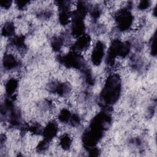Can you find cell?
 I'll use <instances>...</instances> for the list:
<instances>
[{
  "instance_id": "2",
  "label": "cell",
  "mask_w": 157,
  "mask_h": 157,
  "mask_svg": "<svg viewBox=\"0 0 157 157\" xmlns=\"http://www.w3.org/2000/svg\"><path fill=\"white\" fill-rule=\"evenodd\" d=\"M113 20L117 30L122 33L130 29L134 23L132 13L126 7L117 10L113 15Z\"/></svg>"
},
{
  "instance_id": "9",
  "label": "cell",
  "mask_w": 157,
  "mask_h": 157,
  "mask_svg": "<svg viewBox=\"0 0 157 157\" xmlns=\"http://www.w3.org/2000/svg\"><path fill=\"white\" fill-rule=\"evenodd\" d=\"M72 137L71 136L64 132L59 138V146L64 151H69L72 147Z\"/></svg>"
},
{
  "instance_id": "12",
  "label": "cell",
  "mask_w": 157,
  "mask_h": 157,
  "mask_svg": "<svg viewBox=\"0 0 157 157\" xmlns=\"http://www.w3.org/2000/svg\"><path fill=\"white\" fill-rule=\"evenodd\" d=\"M30 1H15V4L18 10L20 11H23L26 10L28 7L29 6Z\"/></svg>"
},
{
  "instance_id": "1",
  "label": "cell",
  "mask_w": 157,
  "mask_h": 157,
  "mask_svg": "<svg viewBox=\"0 0 157 157\" xmlns=\"http://www.w3.org/2000/svg\"><path fill=\"white\" fill-rule=\"evenodd\" d=\"M121 91V83L119 75L117 73L109 74L99 96L102 105L109 107L115 104L120 96Z\"/></svg>"
},
{
  "instance_id": "7",
  "label": "cell",
  "mask_w": 157,
  "mask_h": 157,
  "mask_svg": "<svg viewBox=\"0 0 157 157\" xmlns=\"http://www.w3.org/2000/svg\"><path fill=\"white\" fill-rule=\"evenodd\" d=\"M18 87V80L15 77H10L4 84L5 92L9 98H13Z\"/></svg>"
},
{
  "instance_id": "11",
  "label": "cell",
  "mask_w": 157,
  "mask_h": 157,
  "mask_svg": "<svg viewBox=\"0 0 157 157\" xmlns=\"http://www.w3.org/2000/svg\"><path fill=\"white\" fill-rule=\"evenodd\" d=\"M156 32H155L151 36L150 40L148 43V48L150 53L152 56H156Z\"/></svg>"
},
{
  "instance_id": "14",
  "label": "cell",
  "mask_w": 157,
  "mask_h": 157,
  "mask_svg": "<svg viewBox=\"0 0 157 157\" xmlns=\"http://www.w3.org/2000/svg\"><path fill=\"white\" fill-rule=\"evenodd\" d=\"M12 6V2L10 1H4L1 2V9L5 10H9Z\"/></svg>"
},
{
  "instance_id": "3",
  "label": "cell",
  "mask_w": 157,
  "mask_h": 157,
  "mask_svg": "<svg viewBox=\"0 0 157 157\" xmlns=\"http://www.w3.org/2000/svg\"><path fill=\"white\" fill-rule=\"evenodd\" d=\"M105 54V45L101 40H97L93 45L90 53V59L93 64L99 66L102 62Z\"/></svg>"
},
{
  "instance_id": "13",
  "label": "cell",
  "mask_w": 157,
  "mask_h": 157,
  "mask_svg": "<svg viewBox=\"0 0 157 157\" xmlns=\"http://www.w3.org/2000/svg\"><path fill=\"white\" fill-rule=\"evenodd\" d=\"M151 6V1H141L138 3L137 8L139 10L141 11H144L150 8Z\"/></svg>"
},
{
  "instance_id": "8",
  "label": "cell",
  "mask_w": 157,
  "mask_h": 157,
  "mask_svg": "<svg viewBox=\"0 0 157 157\" xmlns=\"http://www.w3.org/2000/svg\"><path fill=\"white\" fill-rule=\"evenodd\" d=\"M17 26L12 21H6L1 28L2 36L4 37H12L15 36Z\"/></svg>"
},
{
  "instance_id": "4",
  "label": "cell",
  "mask_w": 157,
  "mask_h": 157,
  "mask_svg": "<svg viewBox=\"0 0 157 157\" xmlns=\"http://www.w3.org/2000/svg\"><path fill=\"white\" fill-rule=\"evenodd\" d=\"M2 64L5 71L17 72L20 68V59L12 53H6L4 55Z\"/></svg>"
},
{
  "instance_id": "10",
  "label": "cell",
  "mask_w": 157,
  "mask_h": 157,
  "mask_svg": "<svg viewBox=\"0 0 157 157\" xmlns=\"http://www.w3.org/2000/svg\"><path fill=\"white\" fill-rule=\"evenodd\" d=\"M72 114V113H71L69 109L67 108H62L57 113V118L61 123H69Z\"/></svg>"
},
{
  "instance_id": "6",
  "label": "cell",
  "mask_w": 157,
  "mask_h": 157,
  "mask_svg": "<svg viewBox=\"0 0 157 157\" xmlns=\"http://www.w3.org/2000/svg\"><path fill=\"white\" fill-rule=\"evenodd\" d=\"M59 126L58 123L53 120H49L43 128L42 136V138L47 141L51 142L58 135Z\"/></svg>"
},
{
  "instance_id": "5",
  "label": "cell",
  "mask_w": 157,
  "mask_h": 157,
  "mask_svg": "<svg viewBox=\"0 0 157 157\" xmlns=\"http://www.w3.org/2000/svg\"><path fill=\"white\" fill-rule=\"evenodd\" d=\"M91 39L90 35L84 34L83 35L77 37V39L74 42L72 47V50L82 54L87 52L91 47Z\"/></svg>"
}]
</instances>
